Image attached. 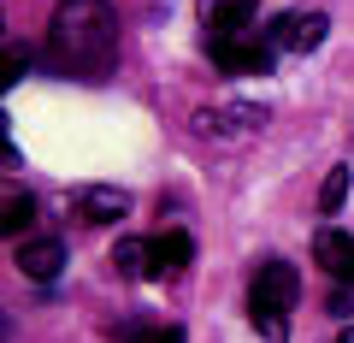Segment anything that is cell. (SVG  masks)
<instances>
[{"mask_svg":"<svg viewBox=\"0 0 354 343\" xmlns=\"http://www.w3.org/2000/svg\"><path fill=\"white\" fill-rule=\"evenodd\" d=\"M48 60L65 77L106 83L118 65V12L106 0H59L48 18Z\"/></svg>","mask_w":354,"mask_h":343,"instance_id":"obj_1","label":"cell"},{"mask_svg":"<svg viewBox=\"0 0 354 343\" xmlns=\"http://www.w3.org/2000/svg\"><path fill=\"white\" fill-rule=\"evenodd\" d=\"M301 296V272L290 261H260L254 267V284H248V319L266 343H283L290 337V308Z\"/></svg>","mask_w":354,"mask_h":343,"instance_id":"obj_2","label":"cell"},{"mask_svg":"<svg viewBox=\"0 0 354 343\" xmlns=\"http://www.w3.org/2000/svg\"><path fill=\"white\" fill-rule=\"evenodd\" d=\"M207 53H213V65L218 71H230V77H266L272 71V60H278V48L266 36H218V42H207Z\"/></svg>","mask_w":354,"mask_h":343,"instance_id":"obj_3","label":"cell"},{"mask_svg":"<svg viewBox=\"0 0 354 343\" xmlns=\"http://www.w3.org/2000/svg\"><path fill=\"white\" fill-rule=\"evenodd\" d=\"M266 107L254 101H225V107H201L195 113V137H218V142H236V137H254V130L266 125Z\"/></svg>","mask_w":354,"mask_h":343,"instance_id":"obj_4","label":"cell"},{"mask_svg":"<svg viewBox=\"0 0 354 343\" xmlns=\"http://www.w3.org/2000/svg\"><path fill=\"white\" fill-rule=\"evenodd\" d=\"M325 30H330L325 12H301V6H295V12H278V18H272L266 42H272L278 53H313L319 42H325Z\"/></svg>","mask_w":354,"mask_h":343,"instance_id":"obj_5","label":"cell"},{"mask_svg":"<svg viewBox=\"0 0 354 343\" xmlns=\"http://www.w3.org/2000/svg\"><path fill=\"white\" fill-rule=\"evenodd\" d=\"M124 213H130V190H118V184H83V190H71L77 225H118Z\"/></svg>","mask_w":354,"mask_h":343,"instance_id":"obj_6","label":"cell"},{"mask_svg":"<svg viewBox=\"0 0 354 343\" xmlns=\"http://www.w3.org/2000/svg\"><path fill=\"white\" fill-rule=\"evenodd\" d=\"M195 267V237L189 231H160L148 237V279H183Z\"/></svg>","mask_w":354,"mask_h":343,"instance_id":"obj_7","label":"cell"},{"mask_svg":"<svg viewBox=\"0 0 354 343\" xmlns=\"http://www.w3.org/2000/svg\"><path fill=\"white\" fill-rule=\"evenodd\" d=\"M195 12L207 24V42H218V36H242L260 12V0H195Z\"/></svg>","mask_w":354,"mask_h":343,"instance_id":"obj_8","label":"cell"},{"mask_svg":"<svg viewBox=\"0 0 354 343\" xmlns=\"http://www.w3.org/2000/svg\"><path fill=\"white\" fill-rule=\"evenodd\" d=\"M18 267H24V279L53 284L65 267V243L59 237H18Z\"/></svg>","mask_w":354,"mask_h":343,"instance_id":"obj_9","label":"cell"},{"mask_svg":"<svg viewBox=\"0 0 354 343\" xmlns=\"http://www.w3.org/2000/svg\"><path fill=\"white\" fill-rule=\"evenodd\" d=\"M313 261L330 272V279H348V272H354V237H348V231H337V225H325L313 237Z\"/></svg>","mask_w":354,"mask_h":343,"instance_id":"obj_10","label":"cell"},{"mask_svg":"<svg viewBox=\"0 0 354 343\" xmlns=\"http://www.w3.org/2000/svg\"><path fill=\"white\" fill-rule=\"evenodd\" d=\"M30 225H36V195L6 190L0 195V231H6V237H30Z\"/></svg>","mask_w":354,"mask_h":343,"instance_id":"obj_11","label":"cell"},{"mask_svg":"<svg viewBox=\"0 0 354 343\" xmlns=\"http://www.w3.org/2000/svg\"><path fill=\"white\" fill-rule=\"evenodd\" d=\"M113 267H118V279H148V243L142 237H118Z\"/></svg>","mask_w":354,"mask_h":343,"instance_id":"obj_12","label":"cell"},{"mask_svg":"<svg viewBox=\"0 0 354 343\" xmlns=\"http://www.w3.org/2000/svg\"><path fill=\"white\" fill-rule=\"evenodd\" d=\"M348 178H354V166H330V178H325V190H319V213H337L342 202H348Z\"/></svg>","mask_w":354,"mask_h":343,"instance_id":"obj_13","label":"cell"},{"mask_svg":"<svg viewBox=\"0 0 354 343\" xmlns=\"http://www.w3.org/2000/svg\"><path fill=\"white\" fill-rule=\"evenodd\" d=\"M325 308H330L337 319H348V314H354V272H348V279H330V296H325Z\"/></svg>","mask_w":354,"mask_h":343,"instance_id":"obj_14","label":"cell"},{"mask_svg":"<svg viewBox=\"0 0 354 343\" xmlns=\"http://www.w3.org/2000/svg\"><path fill=\"white\" fill-rule=\"evenodd\" d=\"M30 65V48H0V89H12Z\"/></svg>","mask_w":354,"mask_h":343,"instance_id":"obj_15","label":"cell"},{"mask_svg":"<svg viewBox=\"0 0 354 343\" xmlns=\"http://www.w3.org/2000/svg\"><path fill=\"white\" fill-rule=\"evenodd\" d=\"M130 343H183L177 326H148V331H130Z\"/></svg>","mask_w":354,"mask_h":343,"instance_id":"obj_16","label":"cell"},{"mask_svg":"<svg viewBox=\"0 0 354 343\" xmlns=\"http://www.w3.org/2000/svg\"><path fill=\"white\" fill-rule=\"evenodd\" d=\"M18 148H12V130H6V118H0V166H12Z\"/></svg>","mask_w":354,"mask_h":343,"instance_id":"obj_17","label":"cell"},{"mask_svg":"<svg viewBox=\"0 0 354 343\" xmlns=\"http://www.w3.org/2000/svg\"><path fill=\"white\" fill-rule=\"evenodd\" d=\"M330 343H354V326H342V331H337V337H330Z\"/></svg>","mask_w":354,"mask_h":343,"instance_id":"obj_18","label":"cell"},{"mask_svg":"<svg viewBox=\"0 0 354 343\" xmlns=\"http://www.w3.org/2000/svg\"><path fill=\"white\" fill-rule=\"evenodd\" d=\"M6 331H12V326H6V314H0V343H6Z\"/></svg>","mask_w":354,"mask_h":343,"instance_id":"obj_19","label":"cell"},{"mask_svg":"<svg viewBox=\"0 0 354 343\" xmlns=\"http://www.w3.org/2000/svg\"><path fill=\"white\" fill-rule=\"evenodd\" d=\"M0 30H6V18H0ZM0 48H6V42H0Z\"/></svg>","mask_w":354,"mask_h":343,"instance_id":"obj_20","label":"cell"}]
</instances>
